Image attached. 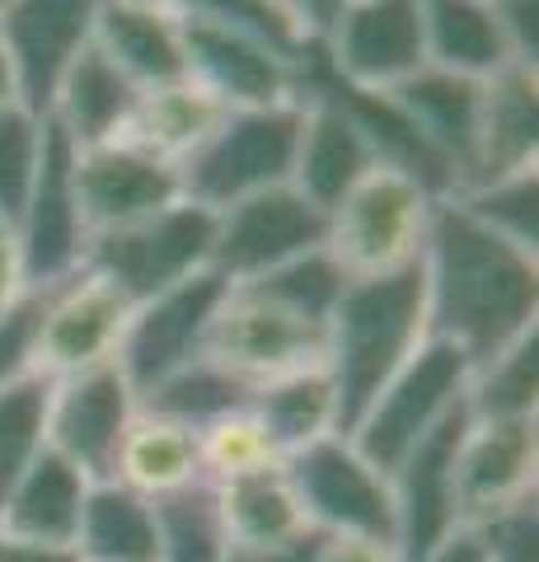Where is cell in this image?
I'll use <instances>...</instances> for the list:
<instances>
[{"label": "cell", "instance_id": "27", "mask_svg": "<svg viewBox=\"0 0 539 562\" xmlns=\"http://www.w3.org/2000/svg\"><path fill=\"white\" fill-rule=\"evenodd\" d=\"M221 117H225L221 103L212 94H202L198 85L183 76V80L150 85V90L136 94L123 140L132 150L150 155V160L179 169L188 155H193L202 140L212 136V127Z\"/></svg>", "mask_w": 539, "mask_h": 562}, {"label": "cell", "instance_id": "50", "mask_svg": "<svg viewBox=\"0 0 539 562\" xmlns=\"http://www.w3.org/2000/svg\"><path fill=\"white\" fill-rule=\"evenodd\" d=\"M0 10H5V0H0Z\"/></svg>", "mask_w": 539, "mask_h": 562}, {"label": "cell", "instance_id": "23", "mask_svg": "<svg viewBox=\"0 0 539 562\" xmlns=\"http://www.w3.org/2000/svg\"><path fill=\"white\" fill-rule=\"evenodd\" d=\"M136 94L142 90L90 43L61 70L43 117L71 140L76 150H94V146H109V140H123Z\"/></svg>", "mask_w": 539, "mask_h": 562}, {"label": "cell", "instance_id": "2", "mask_svg": "<svg viewBox=\"0 0 539 562\" xmlns=\"http://www.w3.org/2000/svg\"><path fill=\"white\" fill-rule=\"evenodd\" d=\"M427 342L423 262L385 277H347L324 324V371L338 390V431L347 436L385 380Z\"/></svg>", "mask_w": 539, "mask_h": 562}, {"label": "cell", "instance_id": "7", "mask_svg": "<svg viewBox=\"0 0 539 562\" xmlns=\"http://www.w3.org/2000/svg\"><path fill=\"white\" fill-rule=\"evenodd\" d=\"M179 43L183 76L221 109H272L301 99L305 52H291L245 24L198 20V14H179Z\"/></svg>", "mask_w": 539, "mask_h": 562}, {"label": "cell", "instance_id": "45", "mask_svg": "<svg viewBox=\"0 0 539 562\" xmlns=\"http://www.w3.org/2000/svg\"><path fill=\"white\" fill-rule=\"evenodd\" d=\"M319 535L291 539V543H272V549H231L225 562H315Z\"/></svg>", "mask_w": 539, "mask_h": 562}, {"label": "cell", "instance_id": "4", "mask_svg": "<svg viewBox=\"0 0 539 562\" xmlns=\"http://www.w3.org/2000/svg\"><path fill=\"white\" fill-rule=\"evenodd\" d=\"M437 198L394 165H375L328 211L324 249L347 277H385L423 262L427 225Z\"/></svg>", "mask_w": 539, "mask_h": 562}, {"label": "cell", "instance_id": "41", "mask_svg": "<svg viewBox=\"0 0 539 562\" xmlns=\"http://www.w3.org/2000/svg\"><path fill=\"white\" fill-rule=\"evenodd\" d=\"M38 324H43V291H20L0 310V384L38 375L33 351H38Z\"/></svg>", "mask_w": 539, "mask_h": 562}, {"label": "cell", "instance_id": "40", "mask_svg": "<svg viewBox=\"0 0 539 562\" xmlns=\"http://www.w3.org/2000/svg\"><path fill=\"white\" fill-rule=\"evenodd\" d=\"M483 549H489V562H539V497H526L507 506V512H493L469 525Z\"/></svg>", "mask_w": 539, "mask_h": 562}, {"label": "cell", "instance_id": "32", "mask_svg": "<svg viewBox=\"0 0 539 562\" xmlns=\"http://www.w3.org/2000/svg\"><path fill=\"white\" fill-rule=\"evenodd\" d=\"M464 413L474 422L539 417V328L520 333L497 357L469 366Z\"/></svg>", "mask_w": 539, "mask_h": 562}, {"label": "cell", "instance_id": "33", "mask_svg": "<svg viewBox=\"0 0 539 562\" xmlns=\"http://www.w3.org/2000/svg\"><path fill=\"white\" fill-rule=\"evenodd\" d=\"M249 394H254L249 384L231 375L225 366H216L212 357H193L173 375H165L160 384H150V390L136 398V408L179 422L188 431H202L206 422H216L235 408H249Z\"/></svg>", "mask_w": 539, "mask_h": 562}, {"label": "cell", "instance_id": "17", "mask_svg": "<svg viewBox=\"0 0 539 562\" xmlns=\"http://www.w3.org/2000/svg\"><path fill=\"white\" fill-rule=\"evenodd\" d=\"M539 497V417L474 422L456 450V502L460 525Z\"/></svg>", "mask_w": 539, "mask_h": 562}, {"label": "cell", "instance_id": "47", "mask_svg": "<svg viewBox=\"0 0 539 562\" xmlns=\"http://www.w3.org/2000/svg\"><path fill=\"white\" fill-rule=\"evenodd\" d=\"M0 562H80V558H76V549H57V543L0 535Z\"/></svg>", "mask_w": 539, "mask_h": 562}, {"label": "cell", "instance_id": "16", "mask_svg": "<svg viewBox=\"0 0 539 562\" xmlns=\"http://www.w3.org/2000/svg\"><path fill=\"white\" fill-rule=\"evenodd\" d=\"M132 301L113 281L80 268L61 286L43 291V324H38V351H33V371L47 380L90 371V366L117 361Z\"/></svg>", "mask_w": 539, "mask_h": 562}, {"label": "cell", "instance_id": "37", "mask_svg": "<svg viewBox=\"0 0 539 562\" xmlns=\"http://www.w3.org/2000/svg\"><path fill=\"white\" fill-rule=\"evenodd\" d=\"M198 460H202V479L216 487V483L277 469L282 454L268 441V431H263V422L254 417V408H235L198 431Z\"/></svg>", "mask_w": 539, "mask_h": 562}, {"label": "cell", "instance_id": "29", "mask_svg": "<svg viewBox=\"0 0 539 562\" xmlns=\"http://www.w3.org/2000/svg\"><path fill=\"white\" fill-rule=\"evenodd\" d=\"M249 408L263 422L268 441L277 446L282 460L324 441V436H343L338 431V390H334V375L324 371V361L254 384Z\"/></svg>", "mask_w": 539, "mask_h": 562}, {"label": "cell", "instance_id": "15", "mask_svg": "<svg viewBox=\"0 0 539 562\" xmlns=\"http://www.w3.org/2000/svg\"><path fill=\"white\" fill-rule=\"evenodd\" d=\"M136 417V390L117 361L52 380L47 398V446L71 460L90 483H109L117 446Z\"/></svg>", "mask_w": 539, "mask_h": 562}, {"label": "cell", "instance_id": "35", "mask_svg": "<svg viewBox=\"0 0 539 562\" xmlns=\"http://www.w3.org/2000/svg\"><path fill=\"white\" fill-rule=\"evenodd\" d=\"M155 525H160V562H225V553H231L212 483L160 497Z\"/></svg>", "mask_w": 539, "mask_h": 562}, {"label": "cell", "instance_id": "25", "mask_svg": "<svg viewBox=\"0 0 539 562\" xmlns=\"http://www.w3.org/2000/svg\"><path fill=\"white\" fill-rule=\"evenodd\" d=\"M85 497H90V479L47 446L38 460L20 473V483L5 492V502H0V535L71 549L76 530H80Z\"/></svg>", "mask_w": 539, "mask_h": 562}, {"label": "cell", "instance_id": "10", "mask_svg": "<svg viewBox=\"0 0 539 562\" xmlns=\"http://www.w3.org/2000/svg\"><path fill=\"white\" fill-rule=\"evenodd\" d=\"M71 165H76V146L47 122L38 173H33V188L20 216H14V249H20L24 291L61 286L66 277L85 268V254H90V231L80 221Z\"/></svg>", "mask_w": 539, "mask_h": 562}, {"label": "cell", "instance_id": "38", "mask_svg": "<svg viewBox=\"0 0 539 562\" xmlns=\"http://www.w3.org/2000/svg\"><path fill=\"white\" fill-rule=\"evenodd\" d=\"M245 286H254L258 295H268V301H277L282 310L301 314V319L324 328L328 314H334V305H338L343 286H347V272L338 268L328 249H310L301 258L282 262V268H272L268 277L245 281Z\"/></svg>", "mask_w": 539, "mask_h": 562}, {"label": "cell", "instance_id": "43", "mask_svg": "<svg viewBox=\"0 0 539 562\" xmlns=\"http://www.w3.org/2000/svg\"><path fill=\"white\" fill-rule=\"evenodd\" d=\"M315 562H404L394 539H371V535H319Z\"/></svg>", "mask_w": 539, "mask_h": 562}, {"label": "cell", "instance_id": "1", "mask_svg": "<svg viewBox=\"0 0 539 562\" xmlns=\"http://www.w3.org/2000/svg\"><path fill=\"white\" fill-rule=\"evenodd\" d=\"M423 281L427 338L450 342L469 366L539 328V258L493 235L450 198L431 206Z\"/></svg>", "mask_w": 539, "mask_h": 562}, {"label": "cell", "instance_id": "30", "mask_svg": "<svg viewBox=\"0 0 539 562\" xmlns=\"http://www.w3.org/2000/svg\"><path fill=\"white\" fill-rule=\"evenodd\" d=\"M216 512H221V530L231 539V549H272V543H291L315 535L310 520L295 502V492L287 483L282 464L249 473V479H231L216 483Z\"/></svg>", "mask_w": 539, "mask_h": 562}, {"label": "cell", "instance_id": "44", "mask_svg": "<svg viewBox=\"0 0 539 562\" xmlns=\"http://www.w3.org/2000/svg\"><path fill=\"white\" fill-rule=\"evenodd\" d=\"M347 5V0H282V10L291 14L295 33H301L305 43H319V33L334 24V14Z\"/></svg>", "mask_w": 539, "mask_h": 562}, {"label": "cell", "instance_id": "26", "mask_svg": "<svg viewBox=\"0 0 539 562\" xmlns=\"http://www.w3.org/2000/svg\"><path fill=\"white\" fill-rule=\"evenodd\" d=\"M109 483L127 487L146 502H160V497H173V492H183V487L206 483L202 460H198V431L136 408L123 446H117Z\"/></svg>", "mask_w": 539, "mask_h": 562}, {"label": "cell", "instance_id": "31", "mask_svg": "<svg viewBox=\"0 0 539 562\" xmlns=\"http://www.w3.org/2000/svg\"><path fill=\"white\" fill-rule=\"evenodd\" d=\"M71 549L80 562H160L155 502L117 483H90Z\"/></svg>", "mask_w": 539, "mask_h": 562}, {"label": "cell", "instance_id": "46", "mask_svg": "<svg viewBox=\"0 0 539 562\" xmlns=\"http://www.w3.org/2000/svg\"><path fill=\"white\" fill-rule=\"evenodd\" d=\"M417 562H489V549H483V539L469 525H460V530H450L437 549H427Z\"/></svg>", "mask_w": 539, "mask_h": 562}, {"label": "cell", "instance_id": "39", "mask_svg": "<svg viewBox=\"0 0 539 562\" xmlns=\"http://www.w3.org/2000/svg\"><path fill=\"white\" fill-rule=\"evenodd\" d=\"M43 113H33L29 103H5L0 109V216L14 225L20 206L33 188V173L43 160Z\"/></svg>", "mask_w": 539, "mask_h": 562}, {"label": "cell", "instance_id": "14", "mask_svg": "<svg viewBox=\"0 0 539 562\" xmlns=\"http://www.w3.org/2000/svg\"><path fill=\"white\" fill-rule=\"evenodd\" d=\"M301 103H305V117H301V140H295L291 188L328 216L380 165V155L371 146L367 127L357 122V113L343 103V94L315 70L310 52L301 61Z\"/></svg>", "mask_w": 539, "mask_h": 562}, {"label": "cell", "instance_id": "18", "mask_svg": "<svg viewBox=\"0 0 539 562\" xmlns=\"http://www.w3.org/2000/svg\"><path fill=\"white\" fill-rule=\"evenodd\" d=\"M469 427V413H450L427 441H417L390 473L394 492V543L404 562H417L427 549L460 530V502H456V450Z\"/></svg>", "mask_w": 539, "mask_h": 562}, {"label": "cell", "instance_id": "9", "mask_svg": "<svg viewBox=\"0 0 539 562\" xmlns=\"http://www.w3.org/2000/svg\"><path fill=\"white\" fill-rule=\"evenodd\" d=\"M310 52L347 90L390 94L427 66L417 0H347Z\"/></svg>", "mask_w": 539, "mask_h": 562}, {"label": "cell", "instance_id": "49", "mask_svg": "<svg viewBox=\"0 0 539 562\" xmlns=\"http://www.w3.org/2000/svg\"><path fill=\"white\" fill-rule=\"evenodd\" d=\"M5 103H24V99H20V80H14V61H10L5 43H0V109H5Z\"/></svg>", "mask_w": 539, "mask_h": 562}, {"label": "cell", "instance_id": "19", "mask_svg": "<svg viewBox=\"0 0 539 562\" xmlns=\"http://www.w3.org/2000/svg\"><path fill=\"white\" fill-rule=\"evenodd\" d=\"M71 179H76L80 221H85V231H90V239L123 231V225H136V221L155 216V211L183 202L179 169L132 150L127 140L76 150Z\"/></svg>", "mask_w": 539, "mask_h": 562}, {"label": "cell", "instance_id": "6", "mask_svg": "<svg viewBox=\"0 0 539 562\" xmlns=\"http://www.w3.org/2000/svg\"><path fill=\"white\" fill-rule=\"evenodd\" d=\"M212 239H216V211L198 202H173L136 225L94 235L85 268L113 281L132 305H142L150 295L212 268Z\"/></svg>", "mask_w": 539, "mask_h": 562}, {"label": "cell", "instance_id": "5", "mask_svg": "<svg viewBox=\"0 0 539 562\" xmlns=\"http://www.w3.org/2000/svg\"><path fill=\"white\" fill-rule=\"evenodd\" d=\"M464 384H469V361L450 342L427 338L385 380V390L357 417L347 441L390 479L394 464L404 460L417 441H427L450 413L464 408Z\"/></svg>", "mask_w": 539, "mask_h": 562}, {"label": "cell", "instance_id": "34", "mask_svg": "<svg viewBox=\"0 0 539 562\" xmlns=\"http://www.w3.org/2000/svg\"><path fill=\"white\" fill-rule=\"evenodd\" d=\"M450 202H460L479 225L539 258V165L512 169L489 183H469L450 192Z\"/></svg>", "mask_w": 539, "mask_h": 562}, {"label": "cell", "instance_id": "12", "mask_svg": "<svg viewBox=\"0 0 539 562\" xmlns=\"http://www.w3.org/2000/svg\"><path fill=\"white\" fill-rule=\"evenodd\" d=\"M202 357H212L254 390L263 380L324 361V328L258 295L254 286H231L206 328Z\"/></svg>", "mask_w": 539, "mask_h": 562}, {"label": "cell", "instance_id": "13", "mask_svg": "<svg viewBox=\"0 0 539 562\" xmlns=\"http://www.w3.org/2000/svg\"><path fill=\"white\" fill-rule=\"evenodd\" d=\"M225 291H231V281L206 268L198 277L179 281V286H169L160 295H150V301L132 305L123 342H117V371L127 375L136 398H142L150 384L173 375L179 366L202 357L206 328H212Z\"/></svg>", "mask_w": 539, "mask_h": 562}, {"label": "cell", "instance_id": "8", "mask_svg": "<svg viewBox=\"0 0 539 562\" xmlns=\"http://www.w3.org/2000/svg\"><path fill=\"white\" fill-rule=\"evenodd\" d=\"M282 473L315 535L394 539L390 479L347 436H324V441L287 454Z\"/></svg>", "mask_w": 539, "mask_h": 562}, {"label": "cell", "instance_id": "20", "mask_svg": "<svg viewBox=\"0 0 539 562\" xmlns=\"http://www.w3.org/2000/svg\"><path fill=\"white\" fill-rule=\"evenodd\" d=\"M103 0H5L0 10V43L14 61L20 99L33 113H47L61 70L80 47H90Z\"/></svg>", "mask_w": 539, "mask_h": 562}, {"label": "cell", "instance_id": "48", "mask_svg": "<svg viewBox=\"0 0 539 562\" xmlns=\"http://www.w3.org/2000/svg\"><path fill=\"white\" fill-rule=\"evenodd\" d=\"M20 291H24V277H20V249H14V225L0 216V310Z\"/></svg>", "mask_w": 539, "mask_h": 562}, {"label": "cell", "instance_id": "24", "mask_svg": "<svg viewBox=\"0 0 539 562\" xmlns=\"http://www.w3.org/2000/svg\"><path fill=\"white\" fill-rule=\"evenodd\" d=\"M136 90L183 80V43H179V14L160 0H103L94 38Z\"/></svg>", "mask_w": 539, "mask_h": 562}, {"label": "cell", "instance_id": "22", "mask_svg": "<svg viewBox=\"0 0 539 562\" xmlns=\"http://www.w3.org/2000/svg\"><path fill=\"white\" fill-rule=\"evenodd\" d=\"M479 90L483 80L450 76L441 66H423L404 85L385 94L398 113L408 117L417 140L437 155L450 173V192L469 179V160H474V127H479Z\"/></svg>", "mask_w": 539, "mask_h": 562}, {"label": "cell", "instance_id": "3", "mask_svg": "<svg viewBox=\"0 0 539 562\" xmlns=\"http://www.w3.org/2000/svg\"><path fill=\"white\" fill-rule=\"evenodd\" d=\"M305 103H272V109H225L212 136L179 165L183 202L225 211L254 192L291 183L295 140H301Z\"/></svg>", "mask_w": 539, "mask_h": 562}, {"label": "cell", "instance_id": "28", "mask_svg": "<svg viewBox=\"0 0 539 562\" xmlns=\"http://www.w3.org/2000/svg\"><path fill=\"white\" fill-rule=\"evenodd\" d=\"M417 20H423L427 66L469 80H489L502 66H516L497 29L493 0H417Z\"/></svg>", "mask_w": 539, "mask_h": 562}, {"label": "cell", "instance_id": "42", "mask_svg": "<svg viewBox=\"0 0 539 562\" xmlns=\"http://www.w3.org/2000/svg\"><path fill=\"white\" fill-rule=\"evenodd\" d=\"M493 14L512 61L539 70V0H493Z\"/></svg>", "mask_w": 539, "mask_h": 562}, {"label": "cell", "instance_id": "21", "mask_svg": "<svg viewBox=\"0 0 539 562\" xmlns=\"http://www.w3.org/2000/svg\"><path fill=\"white\" fill-rule=\"evenodd\" d=\"M526 165H539V70L502 66L479 90L474 160H469V179L460 188L502 179Z\"/></svg>", "mask_w": 539, "mask_h": 562}, {"label": "cell", "instance_id": "36", "mask_svg": "<svg viewBox=\"0 0 539 562\" xmlns=\"http://www.w3.org/2000/svg\"><path fill=\"white\" fill-rule=\"evenodd\" d=\"M47 375H20L0 384V502L20 483V473L47 450Z\"/></svg>", "mask_w": 539, "mask_h": 562}, {"label": "cell", "instance_id": "11", "mask_svg": "<svg viewBox=\"0 0 539 562\" xmlns=\"http://www.w3.org/2000/svg\"><path fill=\"white\" fill-rule=\"evenodd\" d=\"M324 239H328V216L291 183H282L216 211L212 272L225 277L231 286H245V281L268 277L291 258L324 249Z\"/></svg>", "mask_w": 539, "mask_h": 562}]
</instances>
